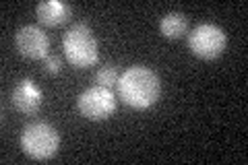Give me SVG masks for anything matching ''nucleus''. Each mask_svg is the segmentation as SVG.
<instances>
[{
    "label": "nucleus",
    "mask_w": 248,
    "mask_h": 165,
    "mask_svg": "<svg viewBox=\"0 0 248 165\" xmlns=\"http://www.w3.org/2000/svg\"><path fill=\"white\" fill-rule=\"evenodd\" d=\"M226 44H228L226 31L213 25V23H201L188 35L190 52L203 60H213L221 56V52L226 50Z\"/></svg>",
    "instance_id": "20e7f679"
},
{
    "label": "nucleus",
    "mask_w": 248,
    "mask_h": 165,
    "mask_svg": "<svg viewBox=\"0 0 248 165\" xmlns=\"http://www.w3.org/2000/svg\"><path fill=\"white\" fill-rule=\"evenodd\" d=\"M188 29V19H186L184 13H168L161 17L159 21V31L161 35L168 39H178L186 33Z\"/></svg>",
    "instance_id": "1a4fd4ad"
},
{
    "label": "nucleus",
    "mask_w": 248,
    "mask_h": 165,
    "mask_svg": "<svg viewBox=\"0 0 248 165\" xmlns=\"http://www.w3.org/2000/svg\"><path fill=\"white\" fill-rule=\"evenodd\" d=\"M62 48H64L66 60L77 68H89L99 58L97 39L93 37V31L85 23H75L66 31L62 37Z\"/></svg>",
    "instance_id": "f03ea898"
},
{
    "label": "nucleus",
    "mask_w": 248,
    "mask_h": 165,
    "mask_svg": "<svg viewBox=\"0 0 248 165\" xmlns=\"http://www.w3.org/2000/svg\"><path fill=\"white\" fill-rule=\"evenodd\" d=\"M37 19H40L42 25L48 27H58L62 25L73 13V6L68 2H60V0H44L35 6Z\"/></svg>",
    "instance_id": "6e6552de"
},
{
    "label": "nucleus",
    "mask_w": 248,
    "mask_h": 165,
    "mask_svg": "<svg viewBox=\"0 0 248 165\" xmlns=\"http://www.w3.org/2000/svg\"><path fill=\"white\" fill-rule=\"evenodd\" d=\"M118 68H116L114 64H108L104 68H99L97 70V75H95V83L99 85V87H108V89H112L114 85H118Z\"/></svg>",
    "instance_id": "9d476101"
},
{
    "label": "nucleus",
    "mask_w": 248,
    "mask_h": 165,
    "mask_svg": "<svg viewBox=\"0 0 248 165\" xmlns=\"http://www.w3.org/2000/svg\"><path fill=\"white\" fill-rule=\"evenodd\" d=\"M15 45L21 52V56L31 58V60H40L48 56L50 50V39L42 31V27L37 25H25L17 29L15 33Z\"/></svg>",
    "instance_id": "423d86ee"
},
{
    "label": "nucleus",
    "mask_w": 248,
    "mask_h": 165,
    "mask_svg": "<svg viewBox=\"0 0 248 165\" xmlns=\"http://www.w3.org/2000/svg\"><path fill=\"white\" fill-rule=\"evenodd\" d=\"M118 93L126 105L147 109L159 99V76L147 66H130L118 78Z\"/></svg>",
    "instance_id": "f257e3e1"
},
{
    "label": "nucleus",
    "mask_w": 248,
    "mask_h": 165,
    "mask_svg": "<svg viewBox=\"0 0 248 165\" xmlns=\"http://www.w3.org/2000/svg\"><path fill=\"white\" fill-rule=\"evenodd\" d=\"M60 135L58 130L46 122L27 124L21 132V149L31 159L48 161L58 153Z\"/></svg>",
    "instance_id": "7ed1b4c3"
},
{
    "label": "nucleus",
    "mask_w": 248,
    "mask_h": 165,
    "mask_svg": "<svg viewBox=\"0 0 248 165\" xmlns=\"http://www.w3.org/2000/svg\"><path fill=\"white\" fill-rule=\"evenodd\" d=\"M42 101H44V93L37 87V83L31 81V78H23L13 89V105L17 107V112L25 116L35 114L42 107Z\"/></svg>",
    "instance_id": "0eeeda50"
},
{
    "label": "nucleus",
    "mask_w": 248,
    "mask_h": 165,
    "mask_svg": "<svg viewBox=\"0 0 248 165\" xmlns=\"http://www.w3.org/2000/svg\"><path fill=\"white\" fill-rule=\"evenodd\" d=\"M44 68H46V73H50V75H58L62 70V60L56 54H48V56L44 58Z\"/></svg>",
    "instance_id": "9b49d317"
},
{
    "label": "nucleus",
    "mask_w": 248,
    "mask_h": 165,
    "mask_svg": "<svg viewBox=\"0 0 248 165\" xmlns=\"http://www.w3.org/2000/svg\"><path fill=\"white\" fill-rule=\"evenodd\" d=\"M77 109L81 112L83 118L93 122H99V120H106L116 112V97L112 89L108 87H89L85 89L79 99H77Z\"/></svg>",
    "instance_id": "39448f33"
}]
</instances>
